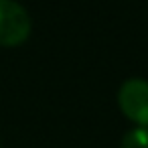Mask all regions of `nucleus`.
<instances>
[{"mask_svg": "<svg viewBox=\"0 0 148 148\" xmlns=\"http://www.w3.org/2000/svg\"><path fill=\"white\" fill-rule=\"evenodd\" d=\"M33 23L27 8L14 0H0V45L18 47L31 35Z\"/></svg>", "mask_w": 148, "mask_h": 148, "instance_id": "obj_1", "label": "nucleus"}, {"mask_svg": "<svg viewBox=\"0 0 148 148\" xmlns=\"http://www.w3.org/2000/svg\"><path fill=\"white\" fill-rule=\"evenodd\" d=\"M118 106L130 122L148 128V81L140 77L126 79L118 89Z\"/></svg>", "mask_w": 148, "mask_h": 148, "instance_id": "obj_2", "label": "nucleus"}, {"mask_svg": "<svg viewBox=\"0 0 148 148\" xmlns=\"http://www.w3.org/2000/svg\"><path fill=\"white\" fill-rule=\"evenodd\" d=\"M120 148H148V128L136 126L124 134Z\"/></svg>", "mask_w": 148, "mask_h": 148, "instance_id": "obj_3", "label": "nucleus"}]
</instances>
